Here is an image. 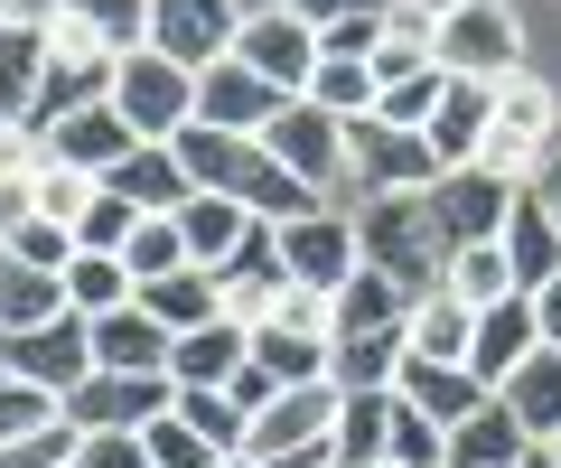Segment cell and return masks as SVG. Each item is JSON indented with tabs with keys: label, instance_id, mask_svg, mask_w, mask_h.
Returning a JSON list of instances; mask_svg holds the SVG:
<instances>
[{
	"label": "cell",
	"instance_id": "db71d44e",
	"mask_svg": "<svg viewBox=\"0 0 561 468\" xmlns=\"http://www.w3.org/2000/svg\"><path fill=\"white\" fill-rule=\"evenodd\" d=\"M66 0H0V28H57Z\"/></svg>",
	"mask_w": 561,
	"mask_h": 468
},
{
	"label": "cell",
	"instance_id": "7402d4cb",
	"mask_svg": "<svg viewBox=\"0 0 561 468\" xmlns=\"http://www.w3.org/2000/svg\"><path fill=\"white\" fill-rule=\"evenodd\" d=\"M131 150H140V132L122 123L113 103H94V113H76V123L47 132V160H57V169H84V179H113Z\"/></svg>",
	"mask_w": 561,
	"mask_h": 468
},
{
	"label": "cell",
	"instance_id": "f5cc1de1",
	"mask_svg": "<svg viewBox=\"0 0 561 468\" xmlns=\"http://www.w3.org/2000/svg\"><path fill=\"white\" fill-rule=\"evenodd\" d=\"M290 10H300V20L328 38V28H346V20H375V10H393V0H290Z\"/></svg>",
	"mask_w": 561,
	"mask_h": 468
},
{
	"label": "cell",
	"instance_id": "3957f363",
	"mask_svg": "<svg viewBox=\"0 0 561 468\" xmlns=\"http://www.w3.org/2000/svg\"><path fill=\"white\" fill-rule=\"evenodd\" d=\"M552 150H561V103H552V84L542 76H505L496 84V123H486V150H478V169H496L505 187H534L542 169H552Z\"/></svg>",
	"mask_w": 561,
	"mask_h": 468
},
{
	"label": "cell",
	"instance_id": "277c9868",
	"mask_svg": "<svg viewBox=\"0 0 561 468\" xmlns=\"http://www.w3.org/2000/svg\"><path fill=\"white\" fill-rule=\"evenodd\" d=\"M337 403H346L337 385H290V393H272V403L253 412L243 459H253V468H309V459H328V441H337ZM328 468H337V459H328Z\"/></svg>",
	"mask_w": 561,
	"mask_h": 468
},
{
	"label": "cell",
	"instance_id": "6da1fadb",
	"mask_svg": "<svg viewBox=\"0 0 561 468\" xmlns=\"http://www.w3.org/2000/svg\"><path fill=\"white\" fill-rule=\"evenodd\" d=\"M179 160H187V179H197V197H234L253 225H300V216H319V206H337V197H319V187H300L253 132L187 123L179 132Z\"/></svg>",
	"mask_w": 561,
	"mask_h": 468
},
{
	"label": "cell",
	"instance_id": "ba28073f",
	"mask_svg": "<svg viewBox=\"0 0 561 468\" xmlns=\"http://www.w3.org/2000/svg\"><path fill=\"white\" fill-rule=\"evenodd\" d=\"M280 272L319 300H337L346 282L365 272V244H356V206H319V216L280 225Z\"/></svg>",
	"mask_w": 561,
	"mask_h": 468
},
{
	"label": "cell",
	"instance_id": "cb8c5ba5",
	"mask_svg": "<svg viewBox=\"0 0 561 468\" xmlns=\"http://www.w3.org/2000/svg\"><path fill=\"white\" fill-rule=\"evenodd\" d=\"M169 328L150 319V309H113V319H94V375H169Z\"/></svg>",
	"mask_w": 561,
	"mask_h": 468
},
{
	"label": "cell",
	"instance_id": "ee69618b",
	"mask_svg": "<svg viewBox=\"0 0 561 468\" xmlns=\"http://www.w3.org/2000/svg\"><path fill=\"white\" fill-rule=\"evenodd\" d=\"M440 449H449V431L421 422V412L393 393V449H383V468H440Z\"/></svg>",
	"mask_w": 561,
	"mask_h": 468
},
{
	"label": "cell",
	"instance_id": "d6986e66",
	"mask_svg": "<svg viewBox=\"0 0 561 468\" xmlns=\"http://www.w3.org/2000/svg\"><path fill=\"white\" fill-rule=\"evenodd\" d=\"M94 103H113V66L103 57H66L57 38H47V76H38V103H28V132H57V123H76V113H94Z\"/></svg>",
	"mask_w": 561,
	"mask_h": 468
},
{
	"label": "cell",
	"instance_id": "f546056e",
	"mask_svg": "<svg viewBox=\"0 0 561 468\" xmlns=\"http://www.w3.org/2000/svg\"><path fill=\"white\" fill-rule=\"evenodd\" d=\"M412 319V290L393 272H356V282L328 300V338H375V328H402Z\"/></svg>",
	"mask_w": 561,
	"mask_h": 468
},
{
	"label": "cell",
	"instance_id": "c3c4849f",
	"mask_svg": "<svg viewBox=\"0 0 561 468\" xmlns=\"http://www.w3.org/2000/svg\"><path fill=\"white\" fill-rule=\"evenodd\" d=\"M76 468H150L140 431H76Z\"/></svg>",
	"mask_w": 561,
	"mask_h": 468
},
{
	"label": "cell",
	"instance_id": "94428289",
	"mask_svg": "<svg viewBox=\"0 0 561 468\" xmlns=\"http://www.w3.org/2000/svg\"><path fill=\"white\" fill-rule=\"evenodd\" d=\"M234 10L243 20H272V10H290V0H234Z\"/></svg>",
	"mask_w": 561,
	"mask_h": 468
},
{
	"label": "cell",
	"instance_id": "d4e9b609",
	"mask_svg": "<svg viewBox=\"0 0 561 468\" xmlns=\"http://www.w3.org/2000/svg\"><path fill=\"white\" fill-rule=\"evenodd\" d=\"M402 366H412V338H402V328H375V338H328V385H337V393H393Z\"/></svg>",
	"mask_w": 561,
	"mask_h": 468
},
{
	"label": "cell",
	"instance_id": "60d3db41",
	"mask_svg": "<svg viewBox=\"0 0 561 468\" xmlns=\"http://www.w3.org/2000/svg\"><path fill=\"white\" fill-rule=\"evenodd\" d=\"M440 94H449V76H440V66H421V76H402V84H383V94H375V123L431 132V113H440Z\"/></svg>",
	"mask_w": 561,
	"mask_h": 468
},
{
	"label": "cell",
	"instance_id": "be15d7a7",
	"mask_svg": "<svg viewBox=\"0 0 561 468\" xmlns=\"http://www.w3.org/2000/svg\"><path fill=\"white\" fill-rule=\"evenodd\" d=\"M309 468H328V459H309Z\"/></svg>",
	"mask_w": 561,
	"mask_h": 468
},
{
	"label": "cell",
	"instance_id": "f907efd6",
	"mask_svg": "<svg viewBox=\"0 0 561 468\" xmlns=\"http://www.w3.org/2000/svg\"><path fill=\"white\" fill-rule=\"evenodd\" d=\"M0 468H76V422H47L38 441H10Z\"/></svg>",
	"mask_w": 561,
	"mask_h": 468
},
{
	"label": "cell",
	"instance_id": "52a82bcc",
	"mask_svg": "<svg viewBox=\"0 0 561 468\" xmlns=\"http://www.w3.org/2000/svg\"><path fill=\"white\" fill-rule=\"evenodd\" d=\"M0 375H20V385H38V393H76V385H94V319H47V328H10L0 338Z\"/></svg>",
	"mask_w": 561,
	"mask_h": 468
},
{
	"label": "cell",
	"instance_id": "7bdbcfd3",
	"mask_svg": "<svg viewBox=\"0 0 561 468\" xmlns=\"http://www.w3.org/2000/svg\"><path fill=\"white\" fill-rule=\"evenodd\" d=\"M0 244H10V263H28V272H57V282H66V263H76V235H66L57 216H28V225H10Z\"/></svg>",
	"mask_w": 561,
	"mask_h": 468
},
{
	"label": "cell",
	"instance_id": "680465c9",
	"mask_svg": "<svg viewBox=\"0 0 561 468\" xmlns=\"http://www.w3.org/2000/svg\"><path fill=\"white\" fill-rule=\"evenodd\" d=\"M515 468H561V449H552V441H534V449H524Z\"/></svg>",
	"mask_w": 561,
	"mask_h": 468
},
{
	"label": "cell",
	"instance_id": "836d02e7",
	"mask_svg": "<svg viewBox=\"0 0 561 468\" xmlns=\"http://www.w3.org/2000/svg\"><path fill=\"white\" fill-rule=\"evenodd\" d=\"M140 309H150V319L169 328V338H187V328H206V319H225V300H216V272H169V282H150L140 290Z\"/></svg>",
	"mask_w": 561,
	"mask_h": 468
},
{
	"label": "cell",
	"instance_id": "8fae6325",
	"mask_svg": "<svg viewBox=\"0 0 561 468\" xmlns=\"http://www.w3.org/2000/svg\"><path fill=\"white\" fill-rule=\"evenodd\" d=\"M234 38H243L234 0H150V47L179 57L187 76H206L216 57H234Z\"/></svg>",
	"mask_w": 561,
	"mask_h": 468
},
{
	"label": "cell",
	"instance_id": "4fadbf2b",
	"mask_svg": "<svg viewBox=\"0 0 561 468\" xmlns=\"http://www.w3.org/2000/svg\"><path fill=\"white\" fill-rule=\"evenodd\" d=\"M234 57L253 66V76L272 84V94H290V103H300V94H309V76H319V28H309L300 10H272V20H243Z\"/></svg>",
	"mask_w": 561,
	"mask_h": 468
},
{
	"label": "cell",
	"instance_id": "681fc988",
	"mask_svg": "<svg viewBox=\"0 0 561 468\" xmlns=\"http://www.w3.org/2000/svg\"><path fill=\"white\" fill-rule=\"evenodd\" d=\"M262 319H272V328H300V338H328V300H319V290H300V282H280ZM262 319H253V328H262Z\"/></svg>",
	"mask_w": 561,
	"mask_h": 468
},
{
	"label": "cell",
	"instance_id": "f35d334b",
	"mask_svg": "<svg viewBox=\"0 0 561 468\" xmlns=\"http://www.w3.org/2000/svg\"><path fill=\"white\" fill-rule=\"evenodd\" d=\"M440 290H449L459 309H486V300H505V290H515V263H505V244H468V253H449Z\"/></svg>",
	"mask_w": 561,
	"mask_h": 468
},
{
	"label": "cell",
	"instance_id": "4dcf8cb0",
	"mask_svg": "<svg viewBox=\"0 0 561 468\" xmlns=\"http://www.w3.org/2000/svg\"><path fill=\"white\" fill-rule=\"evenodd\" d=\"M179 235H187V263H197V272H225L234 244L253 235V216H243L234 197H187L179 206Z\"/></svg>",
	"mask_w": 561,
	"mask_h": 468
},
{
	"label": "cell",
	"instance_id": "7dc6e473",
	"mask_svg": "<svg viewBox=\"0 0 561 468\" xmlns=\"http://www.w3.org/2000/svg\"><path fill=\"white\" fill-rule=\"evenodd\" d=\"M140 441H150V468H216V449H206L197 431L179 422V412H169V422H150Z\"/></svg>",
	"mask_w": 561,
	"mask_h": 468
},
{
	"label": "cell",
	"instance_id": "484cf974",
	"mask_svg": "<svg viewBox=\"0 0 561 468\" xmlns=\"http://www.w3.org/2000/svg\"><path fill=\"white\" fill-rule=\"evenodd\" d=\"M505 263H515V290H552L561 282V225L534 187H515V216H505Z\"/></svg>",
	"mask_w": 561,
	"mask_h": 468
},
{
	"label": "cell",
	"instance_id": "83f0119b",
	"mask_svg": "<svg viewBox=\"0 0 561 468\" xmlns=\"http://www.w3.org/2000/svg\"><path fill=\"white\" fill-rule=\"evenodd\" d=\"M393 393H402V403L421 412V422H440V431H459L468 412L486 403V385H478V375H468V366H431V356H412Z\"/></svg>",
	"mask_w": 561,
	"mask_h": 468
},
{
	"label": "cell",
	"instance_id": "9c48e42d",
	"mask_svg": "<svg viewBox=\"0 0 561 468\" xmlns=\"http://www.w3.org/2000/svg\"><path fill=\"white\" fill-rule=\"evenodd\" d=\"M524 66V20L505 0H468L459 20H440V76H478V84H505Z\"/></svg>",
	"mask_w": 561,
	"mask_h": 468
},
{
	"label": "cell",
	"instance_id": "7a4b0ae2",
	"mask_svg": "<svg viewBox=\"0 0 561 468\" xmlns=\"http://www.w3.org/2000/svg\"><path fill=\"white\" fill-rule=\"evenodd\" d=\"M356 244H365V272H393L412 300H431L449 272V235L431 216V187L421 197H356Z\"/></svg>",
	"mask_w": 561,
	"mask_h": 468
},
{
	"label": "cell",
	"instance_id": "7c38bea8",
	"mask_svg": "<svg viewBox=\"0 0 561 468\" xmlns=\"http://www.w3.org/2000/svg\"><path fill=\"white\" fill-rule=\"evenodd\" d=\"M431 216H440L449 253H468V244H505L515 187H505L496 169H440V187H431Z\"/></svg>",
	"mask_w": 561,
	"mask_h": 468
},
{
	"label": "cell",
	"instance_id": "9a60e30c",
	"mask_svg": "<svg viewBox=\"0 0 561 468\" xmlns=\"http://www.w3.org/2000/svg\"><path fill=\"white\" fill-rule=\"evenodd\" d=\"M47 38H57L66 57L122 66V57H140V47H150V0H66Z\"/></svg>",
	"mask_w": 561,
	"mask_h": 468
},
{
	"label": "cell",
	"instance_id": "e0dca14e",
	"mask_svg": "<svg viewBox=\"0 0 561 468\" xmlns=\"http://www.w3.org/2000/svg\"><path fill=\"white\" fill-rule=\"evenodd\" d=\"M243 366H253V328L243 319H206V328H187V338L169 346V385L179 393H225Z\"/></svg>",
	"mask_w": 561,
	"mask_h": 468
},
{
	"label": "cell",
	"instance_id": "e575fe53",
	"mask_svg": "<svg viewBox=\"0 0 561 468\" xmlns=\"http://www.w3.org/2000/svg\"><path fill=\"white\" fill-rule=\"evenodd\" d=\"M140 300V282L122 272V253H76L66 263V309L76 319H113V309H131Z\"/></svg>",
	"mask_w": 561,
	"mask_h": 468
},
{
	"label": "cell",
	"instance_id": "30bf717a",
	"mask_svg": "<svg viewBox=\"0 0 561 468\" xmlns=\"http://www.w3.org/2000/svg\"><path fill=\"white\" fill-rule=\"evenodd\" d=\"M262 150H272V160L290 169L300 187H319V197H328V187H346V123H337V113H319L309 94H300V103H280V113H272Z\"/></svg>",
	"mask_w": 561,
	"mask_h": 468
},
{
	"label": "cell",
	"instance_id": "816d5d0a",
	"mask_svg": "<svg viewBox=\"0 0 561 468\" xmlns=\"http://www.w3.org/2000/svg\"><path fill=\"white\" fill-rule=\"evenodd\" d=\"M38 169H47V141L28 123H0V187H28Z\"/></svg>",
	"mask_w": 561,
	"mask_h": 468
},
{
	"label": "cell",
	"instance_id": "5bb4252c",
	"mask_svg": "<svg viewBox=\"0 0 561 468\" xmlns=\"http://www.w3.org/2000/svg\"><path fill=\"white\" fill-rule=\"evenodd\" d=\"M169 403H179L169 375H94V385L66 393V422L76 431H150V422H169Z\"/></svg>",
	"mask_w": 561,
	"mask_h": 468
},
{
	"label": "cell",
	"instance_id": "ffe728a7",
	"mask_svg": "<svg viewBox=\"0 0 561 468\" xmlns=\"http://www.w3.org/2000/svg\"><path fill=\"white\" fill-rule=\"evenodd\" d=\"M486 123H496V84H478V76H449V94H440V113H431V160L440 169H478V150H486Z\"/></svg>",
	"mask_w": 561,
	"mask_h": 468
},
{
	"label": "cell",
	"instance_id": "2e32d148",
	"mask_svg": "<svg viewBox=\"0 0 561 468\" xmlns=\"http://www.w3.org/2000/svg\"><path fill=\"white\" fill-rule=\"evenodd\" d=\"M542 346V319H534V290H505V300H486L478 309V338H468V375H478L486 393L505 385V375L524 366Z\"/></svg>",
	"mask_w": 561,
	"mask_h": 468
},
{
	"label": "cell",
	"instance_id": "d6a6232c",
	"mask_svg": "<svg viewBox=\"0 0 561 468\" xmlns=\"http://www.w3.org/2000/svg\"><path fill=\"white\" fill-rule=\"evenodd\" d=\"M402 338H412V356H431V366H468V338H478V309H459L449 290H431V300H412Z\"/></svg>",
	"mask_w": 561,
	"mask_h": 468
},
{
	"label": "cell",
	"instance_id": "6125c7cd",
	"mask_svg": "<svg viewBox=\"0 0 561 468\" xmlns=\"http://www.w3.org/2000/svg\"><path fill=\"white\" fill-rule=\"evenodd\" d=\"M216 468H253V459H216Z\"/></svg>",
	"mask_w": 561,
	"mask_h": 468
},
{
	"label": "cell",
	"instance_id": "603a6c76",
	"mask_svg": "<svg viewBox=\"0 0 561 468\" xmlns=\"http://www.w3.org/2000/svg\"><path fill=\"white\" fill-rule=\"evenodd\" d=\"M280 282H290V272H280V225H253V235L234 244V263L216 272V300H225V319L253 328L262 309H272V290H280Z\"/></svg>",
	"mask_w": 561,
	"mask_h": 468
},
{
	"label": "cell",
	"instance_id": "d590c367",
	"mask_svg": "<svg viewBox=\"0 0 561 468\" xmlns=\"http://www.w3.org/2000/svg\"><path fill=\"white\" fill-rule=\"evenodd\" d=\"M253 366L272 375L280 393H290V385H328V338H300V328H272V319H262L253 328Z\"/></svg>",
	"mask_w": 561,
	"mask_h": 468
},
{
	"label": "cell",
	"instance_id": "8d00e7d4",
	"mask_svg": "<svg viewBox=\"0 0 561 468\" xmlns=\"http://www.w3.org/2000/svg\"><path fill=\"white\" fill-rule=\"evenodd\" d=\"M47 76V28H0V123H28Z\"/></svg>",
	"mask_w": 561,
	"mask_h": 468
},
{
	"label": "cell",
	"instance_id": "6f0895ef",
	"mask_svg": "<svg viewBox=\"0 0 561 468\" xmlns=\"http://www.w3.org/2000/svg\"><path fill=\"white\" fill-rule=\"evenodd\" d=\"M534 197L552 206V225H561V150H552V169H542V179H534Z\"/></svg>",
	"mask_w": 561,
	"mask_h": 468
},
{
	"label": "cell",
	"instance_id": "74e56055",
	"mask_svg": "<svg viewBox=\"0 0 561 468\" xmlns=\"http://www.w3.org/2000/svg\"><path fill=\"white\" fill-rule=\"evenodd\" d=\"M375 66L365 57H319V76H309V103H319V113H337V123H365V113H375Z\"/></svg>",
	"mask_w": 561,
	"mask_h": 468
},
{
	"label": "cell",
	"instance_id": "9f6ffc18",
	"mask_svg": "<svg viewBox=\"0 0 561 468\" xmlns=\"http://www.w3.org/2000/svg\"><path fill=\"white\" fill-rule=\"evenodd\" d=\"M534 319H542V346H561V282L534 290Z\"/></svg>",
	"mask_w": 561,
	"mask_h": 468
},
{
	"label": "cell",
	"instance_id": "ac0fdd59",
	"mask_svg": "<svg viewBox=\"0 0 561 468\" xmlns=\"http://www.w3.org/2000/svg\"><path fill=\"white\" fill-rule=\"evenodd\" d=\"M280 103H290V94H272L243 57H216V66L197 76V123H216V132H253V141H262Z\"/></svg>",
	"mask_w": 561,
	"mask_h": 468
},
{
	"label": "cell",
	"instance_id": "ab89813d",
	"mask_svg": "<svg viewBox=\"0 0 561 468\" xmlns=\"http://www.w3.org/2000/svg\"><path fill=\"white\" fill-rule=\"evenodd\" d=\"M122 272H131L140 290L169 282V272H187V235H179V216H140V225H131V244H122Z\"/></svg>",
	"mask_w": 561,
	"mask_h": 468
},
{
	"label": "cell",
	"instance_id": "e7e4bbea",
	"mask_svg": "<svg viewBox=\"0 0 561 468\" xmlns=\"http://www.w3.org/2000/svg\"><path fill=\"white\" fill-rule=\"evenodd\" d=\"M552 449H561V441H552Z\"/></svg>",
	"mask_w": 561,
	"mask_h": 468
},
{
	"label": "cell",
	"instance_id": "bcb514c9",
	"mask_svg": "<svg viewBox=\"0 0 561 468\" xmlns=\"http://www.w3.org/2000/svg\"><path fill=\"white\" fill-rule=\"evenodd\" d=\"M131 225H140V216L113 197V187H103V197L76 216V253H122V244H131Z\"/></svg>",
	"mask_w": 561,
	"mask_h": 468
},
{
	"label": "cell",
	"instance_id": "5b68a950",
	"mask_svg": "<svg viewBox=\"0 0 561 468\" xmlns=\"http://www.w3.org/2000/svg\"><path fill=\"white\" fill-rule=\"evenodd\" d=\"M113 113L140 141H179V132L197 123V76H187L179 57H160V47H140V57L113 66Z\"/></svg>",
	"mask_w": 561,
	"mask_h": 468
},
{
	"label": "cell",
	"instance_id": "f6af8a7d",
	"mask_svg": "<svg viewBox=\"0 0 561 468\" xmlns=\"http://www.w3.org/2000/svg\"><path fill=\"white\" fill-rule=\"evenodd\" d=\"M94 197H103V179H84V169H57V160L38 169V216H57L66 235H76V216H84Z\"/></svg>",
	"mask_w": 561,
	"mask_h": 468
},
{
	"label": "cell",
	"instance_id": "b9f144b4",
	"mask_svg": "<svg viewBox=\"0 0 561 468\" xmlns=\"http://www.w3.org/2000/svg\"><path fill=\"white\" fill-rule=\"evenodd\" d=\"M47 422H66V403H57V393L20 385V375H0V449H10V441H38Z\"/></svg>",
	"mask_w": 561,
	"mask_h": 468
},
{
	"label": "cell",
	"instance_id": "8992f818",
	"mask_svg": "<svg viewBox=\"0 0 561 468\" xmlns=\"http://www.w3.org/2000/svg\"><path fill=\"white\" fill-rule=\"evenodd\" d=\"M346 187L356 197H421V187H440V160H431V141L402 123H346Z\"/></svg>",
	"mask_w": 561,
	"mask_h": 468
},
{
	"label": "cell",
	"instance_id": "91938a15",
	"mask_svg": "<svg viewBox=\"0 0 561 468\" xmlns=\"http://www.w3.org/2000/svg\"><path fill=\"white\" fill-rule=\"evenodd\" d=\"M412 10H431V20H459V10H468V0H412Z\"/></svg>",
	"mask_w": 561,
	"mask_h": 468
},
{
	"label": "cell",
	"instance_id": "44dd1931",
	"mask_svg": "<svg viewBox=\"0 0 561 468\" xmlns=\"http://www.w3.org/2000/svg\"><path fill=\"white\" fill-rule=\"evenodd\" d=\"M103 187H113V197L131 206V216H179V206L197 197V179H187L179 141H140V150H131V160H122Z\"/></svg>",
	"mask_w": 561,
	"mask_h": 468
},
{
	"label": "cell",
	"instance_id": "4316f807",
	"mask_svg": "<svg viewBox=\"0 0 561 468\" xmlns=\"http://www.w3.org/2000/svg\"><path fill=\"white\" fill-rule=\"evenodd\" d=\"M496 403L524 422V441H561V346H534V356L496 385Z\"/></svg>",
	"mask_w": 561,
	"mask_h": 468
},
{
	"label": "cell",
	"instance_id": "1f68e13d",
	"mask_svg": "<svg viewBox=\"0 0 561 468\" xmlns=\"http://www.w3.org/2000/svg\"><path fill=\"white\" fill-rule=\"evenodd\" d=\"M383 449H393V393H346L328 459L337 468H383Z\"/></svg>",
	"mask_w": 561,
	"mask_h": 468
},
{
	"label": "cell",
	"instance_id": "11a10c76",
	"mask_svg": "<svg viewBox=\"0 0 561 468\" xmlns=\"http://www.w3.org/2000/svg\"><path fill=\"white\" fill-rule=\"evenodd\" d=\"M225 393H234V403H243V422H253V412H262V403H272V393H280V385H272V375H262V366H243V375H234V385H225Z\"/></svg>",
	"mask_w": 561,
	"mask_h": 468
},
{
	"label": "cell",
	"instance_id": "f1b7e54d",
	"mask_svg": "<svg viewBox=\"0 0 561 468\" xmlns=\"http://www.w3.org/2000/svg\"><path fill=\"white\" fill-rule=\"evenodd\" d=\"M524 449H534V441H524V422H515V412L496 403V393H486V403L468 412L459 431H449V449H440V468H515Z\"/></svg>",
	"mask_w": 561,
	"mask_h": 468
}]
</instances>
